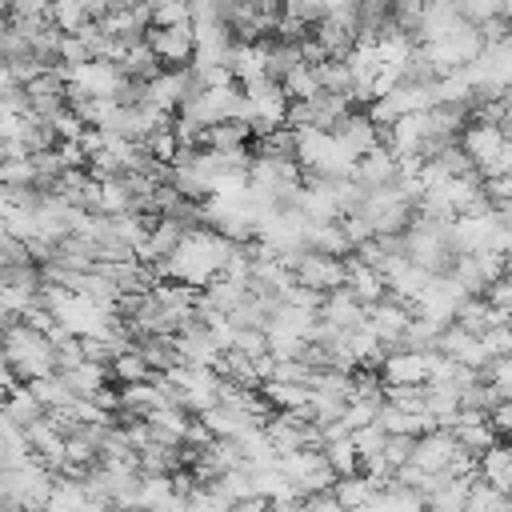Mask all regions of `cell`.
I'll return each instance as SVG.
<instances>
[{
	"label": "cell",
	"mask_w": 512,
	"mask_h": 512,
	"mask_svg": "<svg viewBox=\"0 0 512 512\" xmlns=\"http://www.w3.org/2000/svg\"><path fill=\"white\" fill-rule=\"evenodd\" d=\"M152 376H156V368L144 360L140 348H128V352H120L112 360V380L116 384H136V380H152Z\"/></svg>",
	"instance_id": "15"
},
{
	"label": "cell",
	"mask_w": 512,
	"mask_h": 512,
	"mask_svg": "<svg viewBox=\"0 0 512 512\" xmlns=\"http://www.w3.org/2000/svg\"><path fill=\"white\" fill-rule=\"evenodd\" d=\"M256 132L244 116H228V120H216L208 124V148H236V144H248Z\"/></svg>",
	"instance_id": "14"
},
{
	"label": "cell",
	"mask_w": 512,
	"mask_h": 512,
	"mask_svg": "<svg viewBox=\"0 0 512 512\" xmlns=\"http://www.w3.org/2000/svg\"><path fill=\"white\" fill-rule=\"evenodd\" d=\"M456 440H460V448H468V452H476V456H484L496 440H500V432H496V424H492V416L488 420H456Z\"/></svg>",
	"instance_id": "12"
},
{
	"label": "cell",
	"mask_w": 512,
	"mask_h": 512,
	"mask_svg": "<svg viewBox=\"0 0 512 512\" xmlns=\"http://www.w3.org/2000/svg\"><path fill=\"white\" fill-rule=\"evenodd\" d=\"M348 288H352L364 304H376V300L388 296V276H384L380 268L364 264V260L352 252V256H348Z\"/></svg>",
	"instance_id": "9"
},
{
	"label": "cell",
	"mask_w": 512,
	"mask_h": 512,
	"mask_svg": "<svg viewBox=\"0 0 512 512\" xmlns=\"http://www.w3.org/2000/svg\"><path fill=\"white\" fill-rule=\"evenodd\" d=\"M380 372H384L388 384H424V380H428V352L396 348V352L384 356Z\"/></svg>",
	"instance_id": "8"
},
{
	"label": "cell",
	"mask_w": 512,
	"mask_h": 512,
	"mask_svg": "<svg viewBox=\"0 0 512 512\" xmlns=\"http://www.w3.org/2000/svg\"><path fill=\"white\" fill-rule=\"evenodd\" d=\"M300 56H304L308 64H324V60H328V48L320 44V36H316V32H308V36L300 40Z\"/></svg>",
	"instance_id": "33"
},
{
	"label": "cell",
	"mask_w": 512,
	"mask_h": 512,
	"mask_svg": "<svg viewBox=\"0 0 512 512\" xmlns=\"http://www.w3.org/2000/svg\"><path fill=\"white\" fill-rule=\"evenodd\" d=\"M296 284H308V288H320V292H332L340 284H348V256H332V252H316V248H300L296 264Z\"/></svg>",
	"instance_id": "1"
},
{
	"label": "cell",
	"mask_w": 512,
	"mask_h": 512,
	"mask_svg": "<svg viewBox=\"0 0 512 512\" xmlns=\"http://www.w3.org/2000/svg\"><path fill=\"white\" fill-rule=\"evenodd\" d=\"M368 116H372L380 128H388V124H396V120H400V104H396L392 96H376V100L368 104Z\"/></svg>",
	"instance_id": "31"
},
{
	"label": "cell",
	"mask_w": 512,
	"mask_h": 512,
	"mask_svg": "<svg viewBox=\"0 0 512 512\" xmlns=\"http://www.w3.org/2000/svg\"><path fill=\"white\" fill-rule=\"evenodd\" d=\"M260 388L276 408H296L312 400V384H300V380H264Z\"/></svg>",
	"instance_id": "16"
},
{
	"label": "cell",
	"mask_w": 512,
	"mask_h": 512,
	"mask_svg": "<svg viewBox=\"0 0 512 512\" xmlns=\"http://www.w3.org/2000/svg\"><path fill=\"white\" fill-rule=\"evenodd\" d=\"M60 60H64V64H88V60H92V48L84 44L80 32H64V40H60Z\"/></svg>",
	"instance_id": "25"
},
{
	"label": "cell",
	"mask_w": 512,
	"mask_h": 512,
	"mask_svg": "<svg viewBox=\"0 0 512 512\" xmlns=\"http://www.w3.org/2000/svg\"><path fill=\"white\" fill-rule=\"evenodd\" d=\"M424 8H428V0H392V20L416 40V28L424 20Z\"/></svg>",
	"instance_id": "21"
},
{
	"label": "cell",
	"mask_w": 512,
	"mask_h": 512,
	"mask_svg": "<svg viewBox=\"0 0 512 512\" xmlns=\"http://www.w3.org/2000/svg\"><path fill=\"white\" fill-rule=\"evenodd\" d=\"M356 176H360L368 188H384V184H392V180L400 176V156H396V148H388V144L368 148V152L356 160Z\"/></svg>",
	"instance_id": "7"
},
{
	"label": "cell",
	"mask_w": 512,
	"mask_h": 512,
	"mask_svg": "<svg viewBox=\"0 0 512 512\" xmlns=\"http://www.w3.org/2000/svg\"><path fill=\"white\" fill-rule=\"evenodd\" d=\"M488 300L512 312V276H500V280H492V288H488Z\"/></svg>",
	"instance_id": "34"
},
{
	"label": "cell",
	"mask_w": 512,
	"mask_h": 512,
	"mask_svg": "<svg viewBox=\"0 0 512 512\" xmlns=\"http://www.w3.org/2000/svg\"><path fill=\"white\" fill-rule=\"evenodd\" d=\"M384 428L372 420V424H364V428H352V440H356V448H360V456L364 452H384Z\"/></svg>",
	"instance_id": "27"
},
{
	"label": "cell",
	"mask_w": 512,
	"mask_h": 512,
	"mask_svg": "<svg viewBox=\"0 0 512 512\" xmlns=\"http://www.w3.org/2000/svg\"><path fill=\"white\" fill-rule=\"evenodd\" d=\"M480 476H484V480H492L496 488L512 492V440H508V444H504V440H496V444L480 456Z\"/></svg>",
	"instance_id": "11"
},
{
	"label": "cell",
	"mask_w": 512,
	"mask_h": 512,
	"mask_svg": "<svg viewBox=\"0 0 512 512\" xmlns=\"http://www.w3.org/2000/svg\"><path fill=\"white\" fill-rule=\"evenodd\" d=\"M192 20V0H160L156 4V24H184Z\"/></svg>",
	"instance_id": "29"
},
{
	"label": "cell",
	"mask_w": 512,
	"mask_h": 512,
	"mask_svg": "<svg viewBox=\"0 0 512 512\" xmlns=\"http://www.w3.org/2000/svg\"><path fill=\"white\" fill-rule=\"evenodd\" d=\"M320 320H328V324H336V328H360V324H368V304H364L348 284H340V288H332V292L324 296Z\"/></svg>",
	"instance_id": "5"
},
{
	"label": "cell",
	"mask_w": 512,
	"mask_h": 512,
	"mask_svg": "<svg viewBox=\"0 0 512 512\" xmlns=\"http://www.w3.org/2000/svg\"><path fill=\"white\" fill-rule=\"evenodd\" d=\"M148 44L160 52L164 64H188L196 56V24H152L148 28Z\"/></svg>",
	"instance_id": "2"
},
{
	"label": "cell",
	"mask_w": 512,
	"mask_h": 512,
	"mask_svg": "<svg viewBox=\"0 0 512 512\" xmlns=\"http://www.w3.org/2000/svg\"><path fill=\"white\" fill-rule=\"evenodd\" d=\"M480 28V36H484V44H500V40H508L512 36V16H488V20H480L476 24Z\"/></svg>",
	"instance_id": "30"
},
{
	"label": "cell",
	"mask_w": 512,
	"mask_h": 512,
	"mask_svg": "<svg viewBox=\"0 0 512 512\" xmlns=\"http://www.w3.org/2000/svg\"><path fill=\"white\" fill-rule=\"evenodd\" d=\"M60 376L68 380V388H72L76 396H96V392L112 380V368H108V364H96V360H80L76 368H64Z\"/></svg>",
	"instance_id": "10"
},
{
	"label": "cell",
	"mask_w": 512,
	"mask_h": 512,
	"mask_svg": "<svg viewBox=\"0 0 512 512\" xmlns=\"http://www.w3.org/2000/svg\"><path fill=\"white\" fill-rule=\"evenodd\" d=\"M0 180H4V184H36V160H32V156L0 160Z\"/></svg>",
	"instance_id": "22"
},
{
	"label": "cell",
	"mask_w": 512,
	"mask_h": 512,
	"mask_svg": "<svg viewBox=\"0 0 512 512\" xmlns=\"http://www.w3.org/2000/svg\"><path fill=\"white\" fill-rule=\"evenodd\" d=\"M316 92H324L320 68H316V64H308V60H300V64L284 76V96H288V100H312Z\"/></svg>",
	"instance_id": "13"
},
{
	"label": "cell",
	"mask_w": 512,
	"mask_h": 512,
	"mask_svg": "<svg viewBox=\"0 0 512 512\" xmlns=\"http://www.w3.org/2000/svg\"><path fill=\"white\" fill-rule=\"evenodd\" d=\"M28 260H32L28 240H24V236L4 232V236H0V264H28Z\"/></svg>",
	"instance_id": "26"
},
{
	"label": "cell",
	"mask_w": 512,
	"mask_h": 512,
	"mask_svg": "<svg viewBox=\"0 0 512 512\" xmlns=\"http://www.w3.org/2000/svg\"><path fill=\"white\" fill-rule=\"evenodd\" d=\"M412 452H416V436H412V432H388V436H384V456H388L396 468L408 464Z\"/></svg>",
	"instance_id": "23"
},
{
	"label": "cell",
	"mask_w": 512,
	"mask_h": 512,
	"mask_svg": "<svg viewBox=\"0 0 512 512\" xmlns=\"http://www.w3.org/2000/svg\"><path fill=\"white\" fill-rule=\"evenodd\" d=\"M332 136L360 160L368 148H376L380 144V124L368 116V108H352L348 116H340V124L332 128Z\"/></svg>",
	"instance_id": "4"
},
{
	"label": "cell",
	"mask_w": 512,
	"mask_h": 512,
	"mask_svg": "<svg viewBox=\"0 0 512 512\" xmlns=\"http://www.w3.org/2000/svg\"><path fill=\"white\" fill-rule=\"evenodd\" d=\"M148 4H160V0H148Z\"/></svg>",
	"instance_id": "35"
},
{
	"label": "cell",
	"mask_w": 512,
	"mask_h": 512,
	"mask_svg": "<svg viewBox=\"0 0 512 512\" xmlns=\"http://www.w3.org/2000/svg\"><path fill=\"white\" fill-rule=\"evenodd\" d=\"M336 496H340V504L344 508H356V504H368V496H372V484H368V476L364 472H352V476H336Z\"/></svg>",
	"instance_id": "19"
},
{
	"label": "cell",
	"mask_w": 512,
	"mask_h": 512,
	"mask_svg": "<svg viewBox=\"0 0 512 512\" xmlns=\"http://www.w3.org/2000/svg\"><path fill=\"white\" fill-rule=\"evenodd\" d=\"M460 144H464V152L476 160V168H484V164H496V160L504 156V148H508V132H504L500 124L472 120V124L460 132Z\"/></svg>",
	"instance_id": "3"
},
{
	"label": "cell",
	"mask_w": 512,
	"mask_h": 512,
	"mask_svg": "<svg viewBox=\"0 0 512 512\" xmlns=\"http://www.w3.org/2000/svg\"><path fill=\"white\" fill-rule=\"evenodd\" d=\"M460 4V12H464V20H472V24H480V20H488V16H496L500 8H496V0H456Z\"/></svg>",
	"instance_id": "32"
},
{
	"label": "cell",
	"mask_w": 512,
	"mask_h": 512,
	"mask_svg": "<svg viewBox=\"0 0 512 512\" xmlns=\"http://www.w3.org/2000/svg\"><path fill=\"white\" fill-rule=\"evenodd\" d=\"M456 448H460V440H456L452 428H432V432H420V436H416V452H412V460H416L424 472H440V468L452 464Z\"/></svg>",
	"instance_id": "6"
},
{
	"label": "cell",
	"mask_w": 512,
	"mask_h": 512,
	"mask_svg": "<svg viewBox=\"0 0 512 512\" xmlns=\"http://www.w3.org/2000/svg\"><path fill=\"white\" fill-rule=\"evenodd\" d=\"M480 340H484V344H488L496 356H508V352H512V320L484 328V332H480Z\"/></svg>",
	"instance_id": "28"
},
{
	"label": "cell",
	"mask_w": 512,
	"mask_h": 512,
	"mask_svg": "<svg viewBox=\"0 0 512 512\" xmlns=\"http://www.w3.org/2000/svg\"><path fill=\"white\" fill-rule=\"evenodd\" d=\"M324 456H328V464L336 468V476H352V472H360V448H356L352 432L340 436V440H332V444H324Z\"/></svg>",
	"instance_id": "18"
},
{
	"label": "cell",
	"mask_w": 512,
	"mask_h": 512,
	"mask_svg": "<svg viewBox=\"0 0 512 512\" xmlns=\"http://www.w3.org/2000/svg\"><path fill=\"white\" fill-rule=\"evenodd\" d=\"M204 296H208L216 308L232 312V308L248 296V284H244V280H232V276H212V280L204 284Z\"/></svg>",
	"instance_id": "17"
},
{
	"label": "cell",
	"mask_w": 512,
	"mask_h": 512,
	"mask_svg": "<svg viewBox=\"0 0 512 512\" xmlns=\"http://www.w3.org/2000/svg\"><path fill=\"white\" fill-rule=\"evenodd\" d=\"M232 348H240V352H248V356L268 352V348H272V344H268V328H236Z\"/></svg>",
	"instance_id": "24"
},
{
	"label": "cell",
	"mask_w": 512,
	"mask_h": 512,
	"mask_svg": "<svg viewBox=\"0 0 512 512\" xmlns=\"http://www.w3.org/2000/svg\"><path fill=\"white\" fill-rule=\"evenodd\" d=\"M48 16H52V24H60L64 32H76L84 20H92L88 8H84V0H52Z\"/></svg>",
	"instance_id": "20"
}]
</instances>
